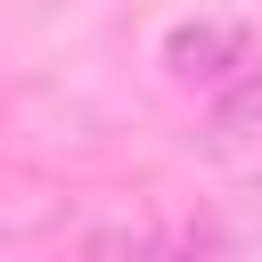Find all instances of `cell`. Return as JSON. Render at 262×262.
<instances>
[{
  "label": "cell",
  "mask_w": 262,
  "mask_h": 262,
  "mask_svg": "<svg viewBox=\"0 0 262 262\" xmlns=\"http://www.w3.org/2000/svg\"><path fill=\"white\" fill-rule=\"evenodd\" d=\"M205 147H213L221 164H237V172H262V74H246V82L213 106Z\"/></svg>",
  "instance_id": "7a4b0ae2"
},
{
  "label": "cell",
  "mask_w": 262,
  "mask_h": 262,
  "mask_svg": "<svg viewBox=\"0 0 262 262\" xmlns=\"http://www.w3.org/2000/svg\"><path fill=\"white\" fill-rule=\"evenodd\" d=\"M229 66H246V25H213V16L172 25V41H164V74L172 82H221Z\"/></svg>",
  "instance_id": "6da1fadb"
}]
</instances>
